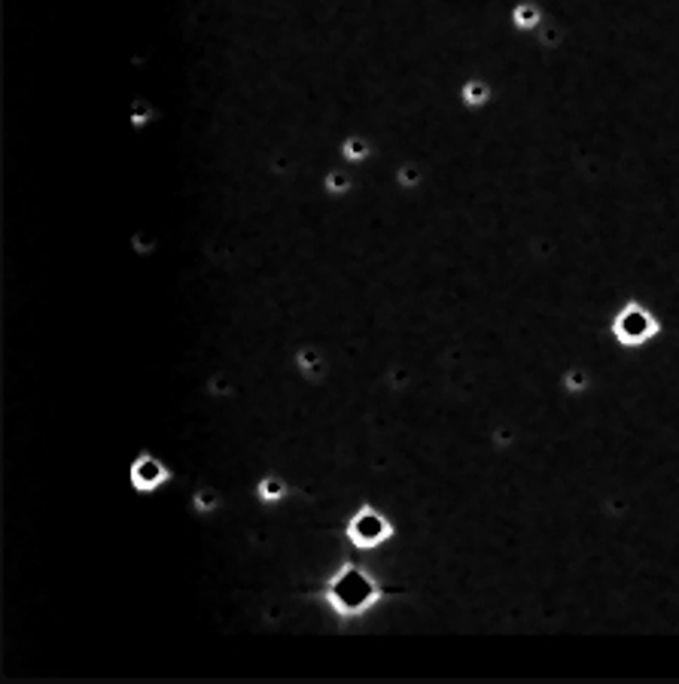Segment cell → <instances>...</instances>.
<instances>
[{"instance_id":"1","label":"cell","mask_w":679,"mask_h":684,"mask_svg":"<svg viewBox=\"0 0 679 684\" xmlns=\"http://www.w3.org/2000/svg\"><path fill=\"white\" fill-rule=\"evenodd\" d=\"M381 596L384 590L353 563H344L326 587V602L336 608L338 618H357L363 611H369Z\"/></svg>"},{"instance_id":"2","label":"cell","mask_w":679,"mask_h":684,"mask_svg":"<svg viewBox=\"0 0 679 684\" xmlns=\"http://www.w3.org/2000/svg\"><path fill=\"white\" fill-rule=\"evenodd\" d=\"M390 535H393L390 520L384 517L378 508H369V505L360 508V511L350 517V523H348V538L357 547H363V550H372V547L384 545Z\"/></svg>"},{"instance_id":"3","label":"cell","mask_w":679,"mask_h":684,"mask_svg":"<svg viewBox=\"0 0 679 684\" xmlns=\"http://www.w3.org/2000/svg\"><path fill=\"white\" fill-rule=\"evenodd\" d=\"M171 477V472L165 468V463H159L156 456H140L135 465H131V484L137 489H159Z\"/></svg>"},{"instance_id":"4","label":"cell","mask_w":679,"mask_h":684,"mask_svg":"<svg viewBox=\"0 0 679 684\" xmlns=\"http://www.w3.org/2000/svg\"><path fill=\"white\" fill-rule=\"evenodd\" d=\"M287 496V484H283V477L278 475H268L259 481V499L262 502H280V499Z\"/></svg>"},{"instance_id":"5","label":"cell","mask_w":679,"mask_h":684,"mask_svg":"<svg viewBox=\"0 0 679 684\" xmlns=\"http://www.w3.org/2000/svg\"><path fill=\"white\" fill-rule=\"evenodd\" d=\"M299 369L305 371V377H314V374L320 371V359H317L314 353H302V356H299Z\"/></svg>"},{"instance_id":"6","label":"cell","mask_w":679,"mask_h":684,"mask_svg":"<svg viewBox=\"0 0 679 684\" xmlns=\"http://www.w3.org/2000/svg\"><path fill=\"white\" fill-rule=\"evenodd\" d=\"M192 502H195L198 511H214V508H217V496H210L207 489H201V493H195V499H192Z\"/></svg>"}]
</instances>
